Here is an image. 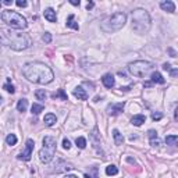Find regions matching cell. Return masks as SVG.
Listing matches in <instances>:
<instances>
[{"instance_id": "1", "label": "cell", "mask_w": 178, "mask_h": 178, "mask_svg": "<svg viewBox=\"0 0 178 178\" xmlns=\"http://www.w3.org/2000/svg\"><path fill=\"white\" fill-rule=\"evenodd\" d=\"M23 74L31 82L41 83V85L50 83L54 78L53 71L43 63H28L24 65Z\"/></svg>"}, {"instance_id": "2", "label": "cell", "mask_w": 178, "mask_h": 178, "mask_svg": "<svg viewBox=\"0 0 178 178\" xmlns=\"http://www.w3.org/2000/svg\"><path fill=\"white\" fill-rule=\"evenodd\" d=\"M0 43L6 45L7 47L13 50H25L29 47L32 41L28 34H23V32H14L10 29H0Z\"/></svg>"}, {"instance_id": "3", "label": "cell", "mask_w": 178, "mask_h": 178, "mask_svg": "<svg viewBox=\"0 0 178 178\" xmlns=\"http://www.w3.org/2000/svg\"><path fill=\"white\" fill-rule=\"evenodd\" d=\"M132 29L140 35L150 29V15L146 10L137 8L132 11Z\"/></svg>"}, {"instance_id": "4", "label": "cell", "mask_w": 178, "mask_h": 178, "mask_svg": "<svg viewBox=\"0 0 178 178\" xmlns=\"http://www.w3.org/2000/svg\"><path fill=\"white\" fill-rule=\"evenodd\" d=\"M125 23H127V15L124 13H116L103 21L102 25H100V29L106 34H113V32H117V31L121 29L125 25Z\"/></svg>"}, {"instance_id": "5", "label": "cell", "mask_w": 178, "mask_h": 178, "mask_svg": "<svg viewBox=\"0 0 178 178\" xmlns=\"http://www.w3.org/2000/svg\"><path fill=\"white\" fill-rule=\"evenodd\" d=\"M0 18L3 23H6L8 27L14 28V29H24L27 28V20L24 18L21 14L13 11V10H6L0 14Z\"/></svg>"}, {"instance_id": "6", "label": "cell", "mask_w": 178, "mask_h": 178, "mask_svg": "<svg viewBox=\"0 0 178 178\" xmlns=\"http://www.w3.org/2000/svg\"><path fill=\"white\" fill-rule=\"evenodd\" d=\"M54 152H56V138L45 137L43 138V148L39 152V159L43 163H49L53 160Z\"/></svg>"}, {"instance_id": "7", "label": "cell", "mask_w": 178, "mask_h": 178, "mask_svg": "<svg viewBox=\"0 0 178 178\" xmlns=\"http://www.w3.org/2000/svg\"><path fill=\"white\" fill-rule=\"evenodd\" d=\"M153 67H155V64L150 63V61L139 60V61H134V63H131V64L128 65V70L132 75L138 77V78H145V77L153 70Z\"/></svg>"}, {"instance_id": "8", "label": "cell", "mask_w": 178, "mask_h": 178, "mask_svg": "<svg viewBox=\"0 0 178 178\" xmlns=\"http://www.w3.org/2000/svg\"><path fill=\"white\" fill-rule=\"evenodd\" d=\"M34 140L32 139H28L27 140V145H25V150L23 152V153H20L18 155V159L20 160H24V161H28V160H31V156H32V152H34Z\"/></svg>"}, {"instance_id": "9", "label": "cell", "mask_w": 178, "mask_h": 178, "mask_svg": "<svg viewBox=\"0 0 178 178\" xmlns=\"http://www.w3.org/2000/svg\"><path fill=\"white\" fill-rule=\"evenodd\" d=\"M122 109H124V103H113L107 106V113L110 116H117L122 111Z\"/></svg>"}, {"instance_id": "10", "label": "cell", "mask_w": 178, "mask_h": 178, "mask_svg": "<svg viewBox=\"0 0 178 178\" xmlns=\"http://www.w3.org/2000/svg\"><path fill=\"white\" fill-rule=\"evenodd\" d=\"M102 82H103V85L106 88H113L114 86V83H116V81H114V77L111 75V74H106V75H103V78H102Z\"/></svg>"}, {"instance_id": "11", "label": "cell", "mask_w": 178, "mask_h": 178, "mask_svg": "<svg viewBox=\"0 0 178 178\" xmlns=\"http://www.w3.org/2000/svg\"><path fill=\"white\" fill-rule=\"evenodd\" d=\"M45 18L49 21V23H56L57 21V15H56V11H54L53 8H46L45 10Z\"/></svg>"}, {"instance_id": "12", "label": "cell", "mask_w": 178, "mask_h": 178, "mask_svg": "<svg viewBox=\"0 0 178 178\" xmlns=\"http://www.w3.org/2000/svg\"><path fill=\"white\" fill-rule=\"evenodd\" d=\"M74 96L78 98L80 100H86V99H88V93L85 92V89L81 88V86H77L75 89H74Z\"/></svg>"}, {"instance_id": "13", "label": "cell", "mask_w": 178, "mask_h": 178, "mask_svg": "<svg viewBox=\"0 0 178 178\" xmlns=\"http://www.w3.org/2000/svg\"><path fill=\"white\" fill-rule=\"evenodd\" d=\"M160 7L163 8L164 11H167V13H174L175 11L174 3L170 2V0H167V2H161V3H160Z\"/></svg>"}, {"instance_id": "14", "label": "cell", "mask_w": 178, "mask_h": 178, "mask_svg": "<svg viewBox=\"0 0 178 178\" xmlns=\"http://www.w3.org/2000/svg\"><path fill=\"white\" fill-rule=\"evenodd\" d=\"M148 134H149V138H150V145L157 148V146L160 145V139H159V137H157V132L153 131V129H150Z\"/></svg>"}, {"instance_id": "15", "label": "cell", "mask_w": 178, "mask_h": 178, "mask_svg": "<svg viewBox=\"0 0 178 178\" xmlns=\"http://www.w3.org/2000/svg\"><path fill=\"white\" fill-rule=\"evenodd\" d=\"M145 121H146V117H145L143 114H137V116H134L132 120H131V122H132L135 127H139V125H142Z\"/></svg>"}, {"instance_id": "16", "label": "cell", "mask_w": 178, "mask_h": 178, "mask_svg": "<svg viewBox=\"0 0 178 178\" xmlns=\"http://www.w3.org/2000/svg\"><path fill=\"white\" fill-rule=\"evenodd\" d=\"M113 138H114V143L117 145V146L122 145V142H124V137H122V134L118 129H114L113 131Z\"/></svg>"}, {"instance_id": "17", "label": "cell", "mask_w": 178, "mask_h": 178, "mask_svg": "<svg viewBox=\"0 0 178 178\" xmlns=\"http://www.w3.org/2000/svg\"><path fill=\"white\" fill-rule=\"evenodd\" d=\"M56 116L54 114H52V113H49V114H46L45 116V118H43V122H45L47 127H52V125H54L56 124Z\"/></svg>"}, {"instance_id": "18", "label": "cell", "mask_w": 178, "mask_h": 178, "mask_svg": "<svg viewBox=\"0 0 178 178\" xmlns=\"http://www.w3.org/2000/svg\"><path fill=\"white\" fill-rule=\"evenodd\" d=\"M152 83H160V85H163L166 81H164V78L161 77V74L160 72H153L152 74Z\"/></svg>"}, {"instance_id": "19", "label": "cell", "mask_w": 178, "mask_h": 178, "mask_svg": "<svg viewBox=\"0 0 178 178\" xmlns=\"http://www.w3.org/2000/svg\"><path fill=\"white\" fill-rule=\"evenodd\" d=\"M53 99H61V100H68V96L67 93L64 92V89H59L57 92H54L53 95H52Z\"/></svg>"}, {"instance_id": "20", "label": "cell", "mask_w": 178, "mask_h": 178, "mask_svg": "<svg viewBox=\"0 0 178 178\" xmlns=\"http://www.w3.org/2000/svg\"><path fill=\"white\" fill-rule=\"evenodd\" d=\"M65 25H67V27H70V28H74L75 31L80 29L78 24L74 21V14H70V15H68V18H67V23H65Z\"/></svg>"}, {"instance_id": "21", "label": "cell", "mask_w": 178, "mask_h": 178, "mask_svg": "<svg viewBox=\"0 0 178 178\" xmlns=\"http://www.w3.org/2000/svg\"><path fill=\"white\" fill-rule=\"evenodd\" d=\"M27 107H28L27 99H21V100H18V103H17V110H18V111L24 113V111H27Z\"/></svg>"}, {"instance_id": "22", "label": "cell", "mask_w": 178, "mask_h": 178, "mask_svg": "<svg viewBox=\"0 0 178 178\" xmlns=\"http://www.w3.org/2000/svg\"><path fill=\"white\" fill-rule=\"evenodd\" d=\"M178 142V137L177 135H168V137H166V143L170 145V146H175Z\"/></svg>"}, {"instance_id": "23", "label": "cell", "mask_w": 178, "mask_h": 178, "mask_svg": "<svg viewBox=\"0 0 178 178\" xmlns=\"http://www.w3.org/2000/svg\"><path fill=\"white\" fill-rule=\"evenodd\" d=\"M106 174L107 175H117L118 174V168L114 164H111V166H107L106 167Z\"/></svg>"}, {"instance_id": "24", "label": "cell", "mask_w": 178, "mask_h": 178, "mask_svg": "<svg viewBox=\"0 0 178 178\" xmlns=\"http://www.w3.org/2000/svg\"><path fill=\"white\" fill-rule=\"evenodd\" d=\"M43 104H38V103H34L32 104V107H31V111H32V114H39L41 111H43Z\"/></svg>"}, {"instance_id": "25", "label": "cell", "mask_w": 178, "mask_h": 178, "mask_svg": "<svg viewBox=\"0 0 178 178\" xmlns=\"http://www.w3.org/2000/svg\"><path fill=\"white\" fill-rule=\"evenodd\" d=\"M6 142H7V145H10V146H14V145L17 143V137H15L14 134H8L7 138H6Z\"/></svg>"}, {"instance_id": "26", "label": "cell", "mask_w": 178, "mask_h": 178, "mask_svg": "<svg viewBox=\"0 0 178 178\" xmlns=\"http://www.w3.org/2000/svg\"><path fill=\"white\" fill-rule=\"evenodd\" d=\"M75 143H77V146H78L80 149H85V148H86V140H85V138H82V137L77 138Z\"/></svg>"}, {"instance_id": "27", "label": "cell", "mask_w": 178, "mask_h": 178, "mask_svg": "<svg viewBox=\"0 0 178 178\" xmlns=\"http://www.w3.org/2000/svg\"><path fill=\"white\" fill-rule=\"evenodd\" d=\"M35 96H36L38 100H45V99H46V92L42 91V89H39V91L35 92Z\"/></svg>"}, {"instance_id": "28", "label": "cell", "mask_w": 178, "mask_h": 178, "mask_svg": "<svg viewBox=\"0 0 178 178\" xmlns=\"http://www.w3.org/2000/svg\"><path fill=\"white\" fill-rule=\"evenodd\" d=\"M4 89H6L8 93H14V86H13L11 83H10V80H8V82L4 85Z\"/></svg>"}, {"instance_id": "29", "label": "cell", "mask_w": 178, "mask_h": 178, "mask_svg": "<svg viewBox=\"0 0 178 178\" xmlns=\"http://www.w3.org/2000/svg\"><path fill=\"white\" fill-rule=\"evenodd\" d=\"M43 42H45V43H50V42H52V35H50L49 32H46V34L43 35Z\"/></svg>"}, {"instance_id": "30", "label": "cell", "mask_w": 178, "mask_h": 178, "mask_svg": "<svg viewBox=\"0 0 178 178\" xmlns=\"http://www.w3.org/2000/svg\"><path fill=\"white\" fill-rule=\"evenodd\" d=\"M161 117H163V114H161V113H152V118H153L155 121L161 120Z\"/></svg>"}, {"instance_id": "31", "label": "cell", "mask_w": 178, "mask_h": 178, "mask_svg": "<svg viewBox=\"0 0 178 178\" xmlns=\"http://www.w3.org/2000/svg\"><path fill=\"white\" fill-rule=\"evenodd\" d=\"M167 71H170V75L173 77V78H175V77L178 75V70L177 68H171V67H170V68L167 70Z\"/></svg>"}, {"instance_id": "32", "label": "cell", "mask_w": 178, "mask_h": 178, "mask_svg": "<svg viewBox=\"0 0 178 178\" xmlns=\"http://www.w3.org/2000/svg\"><path fill=\"white\" fill-rule=\"evenodd\" d=\"M15 4H17V6H18V7H27V2H25V0H17V2H15Z\"/></svg>"}, {"instance_id": "33", "label": "cell", "mask_w": 178, "mask_h": 178, "mask_svg": "<svg viewBox=\"0 0 178 178\" xmlns=\"http://www.w3.org/2000/svg\"><path fill=\"white\" fill-rule=\"evenodd\" d=\"M63 148H64V149H70V148H71V142H70L67 138L63 140Z\"/></svg>"}, {"instance_id": "34", "label": "cell", "mask_w": 178, "mask_h": 178, "mask_svg": "<svg viewBox=\"0 0 178 178\" xmlns=\"http://www.w3.org/2000/svg\"><path fill=\"white\" fill-rule=\"evenodd\" d=\"M93 6H95V4H93V2H89V3L86 4V8H88V10H92V8H93Z\"/></svg>"}, {"instance_id": "35", "label": "cell", "mask_w": 178, "mask_h": 178, "mask_svg": "<svg viewBox=\"0 0 178 178\" xmlns=\"http://www.w3.org/2000/svg\"><path fill=\"white\" fill-rule=\"evenodd\" d=\"M70 3L74 4V6H80V0H71Z\"/></svg>"}, {"instance_id": "36", "label": "cell", "mask_w": 178, "mask_h": 178, "mask_svg": "<svg viewBox=\"0 0 178 178\" xmlns=\"http://www.w3.org/2000/svg\"><path fill=\"white\" fill-rule=\"evenodd\" d=\"M11 3H13L11 0H4L3 2V4H6V6H11Z\"/></svg>"}, {"instance_id": "37", "label": "cell", "mask_w": 178, "mask_h": 178, "mask_svg": "<svg viewBox=\"0 0 178 178\" xmlns=\"http://www.w3.org/2000/svg\"><path fill=\"white\" fill-rule=\"evenodd\" d=\"M127 161H128V163H131V164H135V160H134L132 157H128V159H127Z\"/></svg>"}, {"instance_id": "38", "label": "cell", "mask_w": 178, "mask_h": 178, "mask_svg": "<svg viewBox=\"0 0 178 178\" xmlns=\"http://www.w3.org/2000/svg\"><path fill=\"white\" fill-rule=\"evenodd\" d=\"M143 86L150 88V86H152V82H150V81H148V82H145V83H143Z\"/></svg>"}, {"instance_id": "39", "label": "cell", "mask_w": 178, "mask_h": 178, "mask_svg": "<svg viewBox=\"0 0 178 178\" xmlns=\"http://www.w3.org/2000/svg\"><path fill=\"white\" fill-rule=\"evenodd\" d=\"M65 60H67V61H70V63H72V57L68 54V56H65Z\"/></svg>"}, {"instance_id": "40", "label": "cell", "mask_w": 178, "mask_h": 178, "mask_svg": "<svg viewBox=\"0 0 178 178\" xmlns=\"http://www.w3.org/2000/svg\"><path fill=\"white\" fill-rule=\"evenodd\" d=\"M168 52H170V54H171V57H175V52L173 49H168Z\"/></svg>"}, {"instance_id": "41", "label": "cell", "mask_w": 178, "mask_h": 178, "mask_svg": "<svg viewBox=\"0 0 178 178\" xmlns=\"http://www.w3.org/2000/svg\"><path fill=\"white\" fill-rule=\"evenodd\" d=\"M121 91H124V92L129 91V86H124V88H122V86H121Z\"/></svg>"}, {"instance_id": "42", "label": "cell", "mask_w": 178, "mask_h": 178, "mask_svg": "<svg viewBox=\"0 0 178 178\" xmlns=\"http://www.w3.org/2000/svg\"><path fill=\"white\" fill-rule=\"evenodd\" d=\"M64 178H78V177H75V175H65Z\"/></svg>"}, {"instance_id": "43", "label": "cell", "mask_w": 178, "mask_h": 178, "mask_svg": "<svg viewBox=\"0 0 178 178\" xmlns=\"http://www.w3.org/2000/svg\"><path fill=\"white\" fill-rule=\"evenodd\" d=\"M2 103H3V98H2V96H0V104H2Z\"/></svg>"}, {"instance_id": "44", "label": "cell", "mask_w": 178, "mask_h": 178, "mask_svg": "<svg viewBox=\"0 0 178 178\" xmlns=\"http://www.w3.org/2000/svg\"><path fill=\"white\" fill-rule=\"evenodd\" d=\"M85 178H92L91 175H88V174H85Z\"/></svg>"}, {"instance_id": "45", "label": "cell", "mask_w": 178, "mask_h": 178, "mask_svg": "<svg viewBox=\"0 0 178 178\" xmlns=\"http://www.w3.org/2000/svg\"><path fill=\"white\" fill-rule=\"evenodd\" d=\"M2 4H3V3H2V2H0V7H2Z\"/></svg>"}]
</instances>
